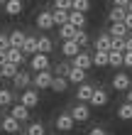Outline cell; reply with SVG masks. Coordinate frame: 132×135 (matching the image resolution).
<instances>
[{
	"instance_id": "12",
	"label": "cell",
	"mask_w": 132,
	"mask_h": 135,
	"mask_svg": "<svg viewBox=\"0 0 132 135\" xmlns=\"http://www.w3.org/2000/svg\"><path fill=\"white\" fill-rule=\"evenodd\" d=\"M3 130L10 133V135L20 133V120H17V118H12V115H5L3 118Z\"/></svg>"
},
{
	"instance_id": "32",
	"label": "cell",
	"mask_w": 132,
	"mask_h": 135,
	"mask_svg": "<svg viewBox=\"0 0 132 135\" xmlns=\"http://www.w3.org/2000/svg\"><path fill=\"white\" fill-rule=\"evenodd\" d=\"M10 103H12V91L10 89H0V108L10 106Z\"/></svg>"
},
{
	"instance_id": "42",
	"label": "cell",
	"mask_w": 132,
	"mask_h": 135,
	"mask_svg": "<svg viewBox=\"0 0 132 135\" xmlns=\"http://www.w3.org/2000/svg\"><path fill=\"white\" fill-rule=\"evenodd\" d=\"M113 3H115V7H127L132 0H113Z\"/></svg>"
},
{
	"instance_id": "46",
	"label": "cell",
	"mask_w": 132,
	"mask_h": 135,
	"mask_svg": "<svg viewBox=\"0 0 132 135\" xmlns=\"http://www.w3.org/2000/svg\"><path fill=\"white\" fill-rule=\"evenodd\" d=\"M0 5H3V7H5V5H7V0H0Z\"/></svg>"
},
{
	"instance_id": "18",
	"label": "cell",
	"mask_w": 132,
	"mask_h": 135,
	"mask_svg": "<svg viewBox=\"0 0 132 135\" xmlns=\"http://www.w3.org/2000/svg\"><path fill=\"white\" fill-rule=\"evenodd\" d=\"M22 52H25V54H32V57H34V54H39V37H27Z\"/></svg>"
},
{
	"instance_id": "45",
	"label": "cell",
	"mask_w": 132,
	"mask_h": 135,
	"mask_svg": "<svg viewBox=\"0 0 132 135\" xmlns=\"http://www.w3.org/2000/svg\"><path fill=\"white\" fill-rule=\"evenodd\" d=\"M127 103H132V89L127 91Z\"/></svg>"
},
{
	"instance_id": "40",
	"label": "cell",
	"mask_w": 132,
	"mask_h": 135,
	"mask_svg": "<svg viewBox=\"0 0 132 135\" xmlns=\"http://www.w3.org/2000/svg\"><path fill=\"white\" fill-rule=\"evenodd\" d=\"M88 135H108V133H105V128L96 125V128H91V133H88Z\"/></svg>"
},
{
	"instance_id": "15",
	"label": "cell",
	"mask_w": 132,
	"mask_h": 135,
	"mask_svg": "<svg viewBox=\"0 0 132 135\" xmlns=\"http://www.w3.org/2000/svg\"><path fill=\"white\" fill-rule=\"evenodd\" d=\"M91 64H93V57H91V54H86V52H81L78 57L73 59V66H76V69H83V71L91 69Z\"/></svg>"
},
{
	"instance_id": "21",
	"label": "cell",
	"mask_w": 132,
	"mask_h": 135,
	"mask_svg": "<svg viewBox=\"0 0 132 135\" xmlns=\"http://www.w3.org/2000/svg\"><path fill=\"white\" fill-rule=\"evenodd\" d=\"M68 22H71L73 27L83 30V27H86V15H83V12H78V10H71V15H68Z\"/></svg>"
},
{
	"instance_id": "35",
	"label": "cell",
	"mask_w": 132,
	"mask_h": 135,
	"mask_svg": "<svg viewBox=\"0 0 132 135\" xmlns=\"http://www.w3.org/2000/svg\"><path fill=\"white\" fill-rule=\"evenodd\" d=\"M110 52H127V39H113V49Z\"/></svg>"
},
{
	"instance_id": "50",
	"label": "cell",
	"mask_w": 132,
	"mask_h": 135,
	"mask_svg": "<svg viewBox=\"0 0 132 135\" xmlns=\"http://www.w3.org/2000/svg\"><path fill=\"white\" fill-rule=\"evenodd\" d=\"M20 135H27V133H20Z\"/></svg>"
},
{
	"instance_id": "38",
	"label": "cell",
	"mask_w": 132,
	"mask_h": 135,
	"mask_svg": "<svg viewBox=\"0 0 132 135\" xmlns=\"http://www.w3.org/2000/svg\"><path fill=\"white\" fill-rule=\"evenodd\" d=\"M76 42H78V47L88 44V32H86V30H78V32H76Z\"/></svg>"
},
{
	"instance_id": "30",
	"label": "cell",
	"mask_w": 132,
	"mask_h": 135,
	"mask_svg": "<svg viewBox=\"0 0 132 135\" xmlns=\"http://www.w3.org/2000/svg\"><path fill=\"white\" fill-rule=\"evenodd\" d=\"M110 66H125V54L122 52H110Z\"/></svg>"
},
{
	"instance_id": "37",
	"label": "cell",
	"mask_w": 132,
	"mask_h": 135,
	"mask_svg": "<svg viewBox=\"0 0 132 135\" xmlns=\"http://www.w3.org/2000/svg\"><path fill=\"white\" fill-rule=\"evenodd\" d=\"M7 49H12V44H10V35H3V32H0V52H7Z\"/></svg>"
},
{
	"instance_id": "13",
	"label": "cell",
	"mask_w": 132,
	"mask_h": 135,
	"mask_svg": "<svg viewBox=\"0 0 132 135\" xmlns=\"http://www.w3.org/2000/svg\"><path fill=\"white\" fill-rule=\"evenodd\" d=\"M127 32H130V30H127L125 22H118V25L110 27V32H108V35H110L113 39H127Z\"/></svg>"
},
{
	"instance_id": "8",
	"label": "cell",
	"mask_w": 132,
	"mask_h": 135,
	"mask_svg": "<svg viewBox=\"0 0 132 135\" xmlns=\"http://www.w3.org/2000/svg\"><path fill=\"white\" fill-rule=\"evenodd\" d=\"M130 76L127 74H122V71H118V74L113 76V89H118V91H130Z\"/></svg>"
},
{
	"instance_id": "49",
	"label": "cell",
	"mask_w": 132,
	"mask_h": 135,
	"mask_svg": "<svg viewBox=\"0 0 132 135\" xmlns=\"http://www.w3.org/2000/svg\"><path fill=\"white\" fill-rule=\"evenodd\" d=\"M0 128H3V120H0Z\"/></svg>"
},
{
	"instance_id": "39",
	"label": "cell",
	"mask_w": 132,
	"mask_h": 135,
	"mask_svg": "<svg viewBox=\"0 0 132 135\" xmlns=\"http://www.w3.org/2000/svg\"><path fill=\"white\" fill-rule=\"evenodd\" d=\"M68 71H71V66H68V64H59V66H56V74L64 76V79L68 76Z\"/></svg>"
},
{
	"instance_id": "25",
	"label": "cell",
	"mask_w": 132,
	"mask_h": 135,
	"mask_svg": "<svg viewBox=\"0 0 132 135\" xmlns=\"http://www.w3.org/2000/svg\"><path fill=\"white\" fill-rule=\"evenodd\" d=\"M93 64L96 66H110V52H96L93 54Z\"/></svg>"
},
{
	"instance_id": "41",
	"label": "cell",
	"mask_w": 132,
	"mask_h": 135,
	"mask_svg": "<svg viewBox=\"0 0 132 135\" xmlns=\"http://www.w3.org/2000/svg\"><path fill=\"white\" fill-rule=\"evenodd\" d=\"M125 66L132 69V52H125Z\"/></svg>"
},
{
	"instance_id": "33",
	"label": "cell",
	"mask_w": 132,
	"mask_h": 135,
	"mask_svg": "<svg viewBox=\"0 0 132 135\" xmlns=\"http://www.w3.org/2000/svg\"><path fill=\"white\" fill-rule=\"evenodd\" d=\"M54 7H56V10L71 12V10H73V0H54Z\"/></svg>"
},
{
	"instance_id": "36",
	"label": "cell",
	"mask_w": 132,
	"mask_h": 135,
	"mask_svg": "<svg viewBox=\"0 0 132 135\" xmlns=\"http://www.w3.org/2000/svg\"><path fill=\"white\" fill-rule=\"evenodd\" d=\"M27 135H44V125L42 123H32L27 128Z\"/></svg>"
},
{
	"instance_id": "31",
	"label": "cell",
	"mask_w": 132,
	"mask_h": 135,
	"mask_svg": "<svg viewBox=\"0 0 132 135\" xmlns=\"http://www.w3.org/2000/svg\"><path fill=\"white\" fill-rule=\"evenodd\" d=\"M66 84H68V79H64V76H56V79H54V84H51V91L64 93V91H66Z\"/></svg>"
},
{
	"instance_id": "1",
	"label": "cell",
	"mask_w": 132,
	"mask_h": 135,
	"mask_svg": "<svg viewBox=\"0 0 132 135\" xmlns=\"http://www.w3.org/2000/svg\"><path fill=\"white\" fill-rule=\"evenodd\" d=\"M54 123H56V130H61V133H71L73 125H76V120H73L71 113H59Z\"/></svg>"
},
{
	"instance_id": "4",
	"label": "cell",
	"mask_w": 132,
	"mask_h": 135,
	"mask_svg": "<svg viewBox=\"0 0 132 135\" xmlns=\"http://www.w3.org/2000/svg\"><path fill=\"white\" fill-rule=\"evenodd\" d=\"M56 22H54V15H51V10H42L39 15H37V27L39 30H51Z\"/></svg>"
},
{
	"instance_id": "14",
	"label": "cell",
	"mask_w": 132,
	"mask_h": 135,
	"mask_svg": "<svg viewBox=\"0 0 132 135\" xmlns=\"http://www.w3.org/2000/svg\"><path fill=\"white\" fill-rule=\"evenodd\" d=\"M127 17V7H113L110 12H108V20L113 22V25H118V22H125Z\"/></svg>"
},
{
	"instance_id": "29",
	"label": "cell",
	"mask_w": 132,
	"mask_h": 135,
	"mask_svg": "<svg viewBox=\"0 0 132 135\" xmlns=\"http://www.w3.org/2000/svg\"><path fill=\"white\" fill-rule=\"evenodd\" d=\"M51 47H54V42H51L46 35H42V37H39V54H49Z\"/></svg>"
},
{
	"instance_id": "20",
	"label": "cell",
	"mask_w": 132,
	"mask_h": 135,
	"mask_svg": "<svg viewBox=\"0 0 132 135\" xmlns=\"http://www.w3.org/2000/svg\"><path fill=\"white\" fill-rule=\"evenodd\" d=\"M29 81H32V79H29V74H27V71H22V69H20V74H17V76L12 79V84H15V89H25V91H27V86H29Z\"/></svg>"
},
{
	"instance_id": "48",
	"label": "cell",
	"mask_w": 132,
	"mask_h": 135,
	"mask_svg": "<svg viewBox=\"0 0 132 135\" xmlns=\"http://www.w3.org/2000/svg\"><path fill=\"white\" fill-rule=\"evenodd\" d=\"M0 79H3V66H0Z\"/></svg>"
},
{
	"instance_id": "2",
	"label": "cell",
	"mask_w": 132,
	"mask_h": 135,
	"mask_svg": "<svg viewBox=\"0 0 132 135\" xmlns=\"http://www.w3.org/2000/svg\"><path fill=\"white\" fill-rule=\"evenodd\" d=\"M68 113L73 115L76 123H83V120H88V118H91V108H88V103H76Z\"/></svg>"
},
{
	"instance_id": "6",
	"label": "cell",
	"mask_w": 132,
	"mask_h": 135,
	"mask_svg": "<svg viewBox=\"0 0 132 135\" xmlns=\"http://www.w3.org/2000/svg\"><path fill=\"white\" fill-rule=\"evenodd\" d=\"M51 84H54L51 71H39V74L34 76V86L37 89H51Z\"/></svg>"
},
{
	"instance_id": "26",
	"label": "cell",
	"mask_w": 132,
	"mask_h": 135,
	"mask_svg": "<svg viewBox=\"0 0 132 135\" xmlns=\"http://www.w3.org/2000/svg\"><path fill=\"white\" fill-rule=\"evenodd\" d=\"M17 74H20V66L17 64H10V61H5V64H3V76L5 79H15Z\"/></svg>"
},
{
	"instance_id": "10",
	"label": "cell",
	"mask_w": 132,
	"mask_h": 135,
	"mask_svg": "<svg viewBox=\"0 0 132 135\" xmlns=\"http://www.w3.org/2000/svg\"><path fill=\"white\" fill-rule=\"evenodd\" d=\"M61 52H64L66 54V57H78V54H81V47H78V42H76V39H68V42H64V44H61Z\"/></svg>"
},
{
	"instance_id": "23",
	"label": "cell",
	"mask_w": 132,
	"mask_h": 135,
	"mask_svg": "<svg viewBox=\"0 0 132 135\" xmlns=\"http://www.w3.org/2000/svg\"><path fill=\"white\" fill-rule=\"evenodd\" d=\"M7 61L22 66V61H25V52H22V49H7Z\"/></svg>"
},
{
	"instance_id": "9",
	"label": "cell",
	"mask_w": 132,
	"mask_h": 135,
	"mask_svg": "<svg viewBox=\"0 0 132 135\" xmlns=\"http://www.w3.org/2000/svg\"><path fill=\"white\" fill-rule=\"evenodd\" d=\"M27 42V35L22 32V30H12L10 32V44H12V49H22Z\"/></svg>"
},
{
	"instance_id": "28",
	"label": "cell",
	"mask_w": 132,
	"mask_h": 135,
	"mask_svg": "<svg viewBox=\"0 0 132 135\" xmlns=\"http://www.w3.org/2000/svg\"><path fill=\"white\" fill-rule=\"evenodd\" d=\"M51 15H54V22L61 27V25H66V22H68V15H71V12H66V10H56V7H54Z\"/></svg>"
},
{
	"instance_id": "47",
	"label": "cell",
	"mask_w": 132,
	"mask_h": 135,
	"mask_svg": "<svg viewBox=\"0 0 132 135\" xmlns=\"http://www.w3.org/2000/svg\"><path fill=\"white\" fill-rule=\"evenodd\" d=\"M127 12H132V3H130V5H127Z\"/></svg>"
},
{
	"instance_id": "27",
	"label": "cell",
	"mask_w": 132,
	"mask_h": 135,
	"mask_svg": "<svg viewBox=\"0 0 132 135\" xmlns=\"http://www.w3.org/2000/svg\"><path fill=\"white\" fill-rule=\"evenodd\" d=\"M5 12H7V15H20V12H22V0H7Z\"/></svg>"
},
{
	"instance_id": "34",
	"label": "cell",
	"mask_w": 132,
	"mask_h": 135,
	"mask_svg": "<svg viewBox=\"0 0 132 135\" xmlns=\"http://www.w3.org/2000/svg\"><path fill=\"white\" fill-rule=\"evenodd\" d=\"M73 10L86 15V10H91V0H73Z\"/></svg>"
},
{
	"instance_id": "11",
	"label": "cell",
	"mask_w": 132,
	"mask_h": 135,
	"mask_svg": "<svg viewBox=\"0 0 132 135\" xmlns=\"http://www.w3.org/2000/svg\"><path fill=\"white\" fill-rule=\"evenodd\" d=\"M76 32H78V27H73L71 22H66V25L59 27V37L64 39V42H68V39H76Z\"/></svg>"
},
{
	"instance_id": "3",
	"label": "cell",
	"mask_w": 132,
	"mask_h": 135,
	"mask_svg": "<svg viewBox=\"0 0 132 135\" xmlns=\"http://www.w3.org/2000/svg\"><path fill=\"white\" fill-rule=\"evenodd\" d=\"M20 103L25 108H34L37 103H39V93H37L34 89H27V91H22V96H20Z\"/></svg>"
},
{
	"instance_id": "19",
	"label": "cell",
	"mask_w": 132,
	"mask_h": 135,
	"mask_svg": "<svg viewBox=\"0 0 132 135\" xmlns=\"http://www.w3.org/2000/svg\"><path fill=\"white\" fill-rule=\"evenodd\" d=\"M10 115H12V118H17L20 123H25L27 118H29V108H25V106H22V103H17V106H12Z\"/></svg>"
},
{
	"instance_id": "7",
	"label": "cell",
	"mask_w": 132,
	"mask_h": 135,
	"mask_svg": "<svg viewBox=\"0 0 132 135\" xmlns=\"http://www.w3.org/2000/svg\"><path fill=\"white\" fill-rule=\"evenodd\" d=\"M29 64H32V69H37V74L39 71H49V54H34Z\"/></svg>"
},
{
	"instance_id": "24",
	"label": "cell",
	"mask_w": 132,
	"mask_h": 135,
	"mask_svg": "<svg viewBox=\"0 0 132 135\" xmlns=\"http://www.w3.org/2000/svg\"><path fill=\"white\" fill-rule=\"evenodd\" d=\"M118 118L120 120H132V103H120L118 106Z\"/></svg>"
},
{
	"instance_id": "22",
	"label": "cell",
	"mask_w": 132,
	"mask_h": 135,
	"mask_svg": "<svg viewBox=\"0 0 132 135\" xmlns=\"http://www.w3.org/2000/svg\"><path fill=\"white\" fill-rule=\"evenodd\" d=\"M96 47H98V52H110L113 49V37L110 35H100L96 39Z\"/></svg>"
},
{
	"instance_id": "44",
	"label": "cell",
	"mask_w": 132,
	"mask_h": 135,
	"mask_svg": "<svg viewBox=\"0 0 132 135\" xmlns=\"http://www.w3.org/2000/svg\"><path fill=\"white\" fill-rule=\"evenodd\" d=\"M127 52H132V37H127Z\"/></svg>"
},
{
	"instance_id": "16",
	"label": "cell",
	"mask_w": 132,
	"mask_h": 135,
	"mask_svg": "<svg viewBox=\"0 0 132 135\" xmlns=\"http://www.w3.org/2000/svg\"><path fill=\"white\" fill-rule=\"evenodd\" d=\"M108 103V91L105 89H96V93H93V98H91V106H96V108H100V106H105Z\"/></svg>"
},
{
	"instance_id": "5",
	"label": "cell",
	"mask_w": 132,
	"mask_h": 135,
	"mask_svg": "<svg viewBox=\"0 0 132 135\" xmlns=\"http://www.w3.org/2000/svg\"><path fill=\"white\" fill-rule=\"evenodd\" d=\"M93 93H96V89H93L91 84H81L78 89H76V98H78V103H91Z\"/></svg>"
},
{
	"instance_id": "17",
	"label": "cell",
	"mask_w": 132,
	"mask_h": 135,
	"mask_svg": "<svg viewBox=\"0 0 132 135\" xmlns=\"http://www.w3.org/2000/svg\"><path fill=\"white\" fill-rule=\"evenodd\" d=\"M68 81H71V84H86V71H83V69H76V66H71V71H68Z\"/></svg>"
},
{
	"instance_id": "43",
	"label": "cell",
	"mask_w": 132,
	"mask_h": 135,
	"mask_svg": "<svg viewBox=\"0 0 132 135\" xmlns=\"http://www.w3.org/2000/svg\"><path fill=\"white\" fill-rule=\"evenodd\" d=\"M125 25H127V30H132V12H127V17H125Z\"/></svg>"
}]
</instances>
